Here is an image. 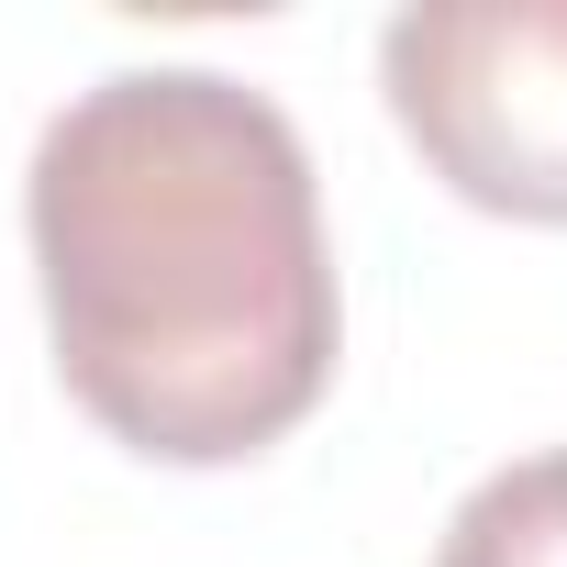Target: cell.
I'll return each instance as SVG.
<instances>
[{"mask_svg":"<svg viewBox=\"0 0 567 567\" xmlns=\"http://www.w3.org/2000/svg\"><path fill=\"white\" fill-rule=\"evenodd\" d=\"M412 156L501 223H567V0H423L379 34Z\"/></svg>","mask_w":567,"mask_h":567,"instance_id":"7a4b0ae2","label":"cell"},{"mask_svg":"<svg viewBox=\"0 0 567 567\" xmlns=\"http://www.w3.org/2000/svg\"><path fill=\"white\" fill-rule=\"evenodd\" d=\"M23 234L56 379L112 445L234 467L334 390L346 301L323 189L267 90L223 68L90 79L34 134Z\"/></svg>","mask_w":567,"mask_h":567,"instance_id":"6da1fadb","label":"cell"},{"mask_svg":"<svg viewBox=\"0 0 567 567\" xmlns=\"http://www.w3.org/2000/svg\"><path fill=\"white\" fill-rule=\"evenodd\" d=\"M434 567H567V445L489 467V478L445 512Z\"/></svg>","mask_w":567,"mask_h":567,"instance_id":"3957f363","label":"cell"}]
</instances>
